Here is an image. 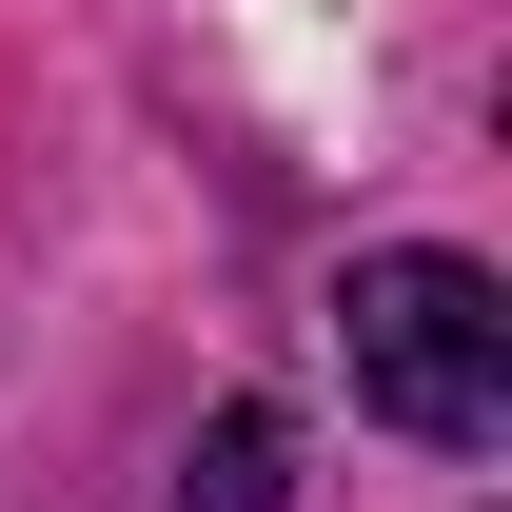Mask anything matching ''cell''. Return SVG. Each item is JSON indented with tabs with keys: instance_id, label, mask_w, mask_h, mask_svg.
Instances as JSON below:
<instances>
[{
	"instance_id": "cell-1",
	"label": "cell",
	"mask_w": 512,
	"mask_h": 512,
	"mask_svg": "<svg viewBox=\"0 0 512 512\" xmlns=\"http://www.w3.org/2000/svg\"><path fill=\"white\" fill-rule=\"evenodd\" d=\"M355 394H375L414 453H493L512 434V276L493 256H355Z\"/></svg>"
},
{
	"instance_id": "cell-2",
	"label": "cell",
	"mask_w": 512,
	"mask_h": 512,
	"mask_svg": "<svg viewBox=\"0 0 512 512\" xmlns=\"http://www.w3.org/2000/svg\"><path fill=\"white\" fill-rule=\"evenodd\" d=\"M178 512H296V414H276V394H237V414L178 453Z\"/></svg>"
}]
</instances>
